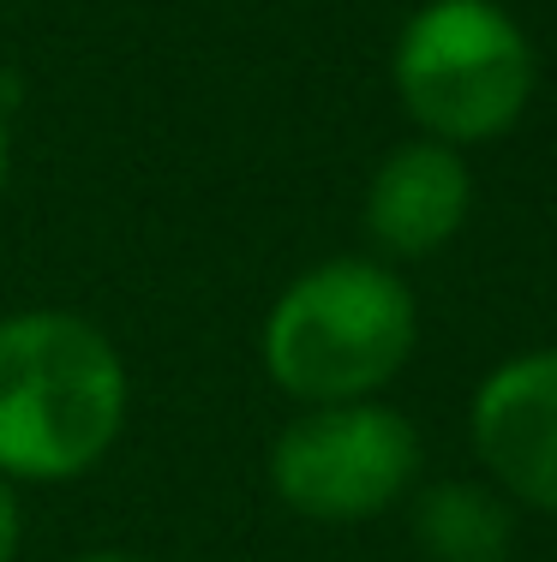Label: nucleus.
<instances>
[{"instance_id": "1a4fd4ad", "label": "nucleus", "mask_w": 557, "mask_h": 562, "mask_svg": "<svg viewBox=\"0 0 557 562\" xmlns=\"http://www.w3.org/2000/svg\"><path fill=\"white\" fill-rule=\"evenodd\" d=\"M7 180H12V126L0 114V192H7Z\"/></svg>"}, {"instance_id": "6e6552de", "label": "nucleus", "mask_w": 557, "mask_h": 562, "mask_svg": "<svg viewBox=\"0 0 557 562\" xmlns=\"http://www.w3.org/2000/svg\"><path fill=\"white\" fill-rule=\"evenodd\" d=\"M24 551V503H19V485L0 473V562H19Z\"/></svg>"}, {"instance_id": "39448f33", "label": "nucleus", "mask_w": 557, "mask_h": 562, "mask_svg": "<svg viewBox=\"0 0 557 562\" xmlns=\"http://www.w3.org/2000/svg\"><path fill=\"white\" fill-rule=\"evenodd\" d=\"M468 443L510 503L557 515V347L486 371L468 401Z\"/></svg>"}, {"instance_id": "423d86ee", "label": "nucleus", "mask_w": 557, "mask_h": 562, "mask_svg": "<svg viewBox=\"0 0 557 562\" xmlns=\"http://www.w3.org/2000/svg\"><path fill=\"white\" fill-rule=\"evenodd\" d=\"M474 216V168L456 144L408 138L366 180V239L383 263H414L444 251Z\"/></svg>"}, {"instance_id": "7ed1b4c3", "label": "nucleus", "mask_w": 557, "mask_h": 562, "mask_svg": "<svg viewBox=\"0 0 557 562\" xmlns=\"http://www.w3.org/2000/svg\"><path fill=\"white\" fill-rule=\"evenodd\" d=\"M534 43L498 0H426L390 48V85L420 138L498 144L534 102Z\"/></svg>"}, {"instance_id": "f257e3e1", "label": "nucleus", "mask_w": 557, "mask_h": 562, "mask_svg": "<svg viewBox=\"0 0 557 562\" xmlns=\"http://www.w3.org/2000/svg\"><path fill=\"white\" fill-rule=\"evenodd\" d=\"M132 378L114 336L60 305L0 317V473L66 485L97 473L126 431Z\"/></svg>"}, {"instance_id": "9d476101", "label": "nucleus", "mask_w": 557, "mask_h": 562, "mask_svg": "<svg viewBox=\"0 0 557 562\" xmlns=\"http://www.w3.org/2000/svg\"><path fill=\"white\" fill-rule=\"evenodd\" d=\"M73 562H144V557H126V551H85V557H73Z\"/></svg>"}, {"instance_id": "20e7f679", "label": "nucleus", "mask_w": 557, "mask_h": 562, "mask_svg": "<svg viewBox=\"0 0 557 562\" xmlns=\"http://www.w3.org/2000/svg\"><path fill=\"white\" fill-rule=\"evenodd\" d=\"M420 479V431L390 401L300 407L270 443V491L318 527H360L396 508Z\"/></svg>"}, {"instance_id": "f03ea898", "label": "nucleus", "mask_w": 557, "mask_h": 562, "mask_svg": "<svg viewBox=\"0 0 557 562\" xmlns=\"http://www.w3.org/2000/svg\"><path fill=\"white\" fill-rule=\"evenodd\" d=\"M420 341V300L383 258H324L276 293L258 329L264 378L300 407L383 395Z\"/></svg>"}, {"instance_id": "0eeeda50", "label": "nucleus", "mask_w": 557, "mask_h": 562, "mask_svg": "<svg viewBox=\"0 0 557 562\" xmlns=\"http://www.w3.org/2000/svg\"><path fill=\"white\" fill-rule=\"evenodd\" d=\"M414 544L432 562H510L515 503L480 479H437L414 503Z\"/></svg>"}]
</instances>
